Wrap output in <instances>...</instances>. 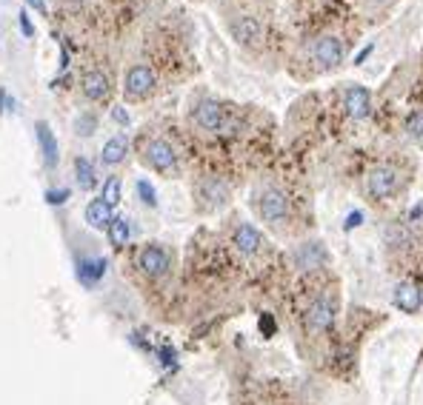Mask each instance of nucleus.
Returning <instances> with one entry per match:
<instances>
[{
    "instance_id": "nucleus-1",
    "label": "nucleus",
    "mask_w": 423,
    "mask_h": 405,
    "mask_svg": "<svg viewBox=\"0 0 423 405\" xmlns=\"http://www.w3.org/2000/svg\"><path fill=\"white\" fill-rule=\"evenodd\" d=\"M169 265H172V257H169V251L157 243H149L138 251V268L149 277V280H160L169 274Z\"/></svg>"
},
{
    "instance_id": "nucleus-2",
    "label": "nucleus",
    "mask_w": 423,
    "mask_h": 405,
    "mask_svg": "<svg viewBox=\"0 0 423 405\" xmlns=\"http://www.w3.org/2000/svg\"><path fill=\"white\" fill-rule=\"evenodd\" d=\"M155 86H157L155 72L149 66L138 63V66H132L129 72H126L123 92H126V98H129V100H143V98H149L155 92Z\"/></svg>"
},
{
    "instance_id": "nucleus-3",
    "label": "nucleus",
    "mask_w": 423,
    "mask_h": 405,
    "mask_svg": "<svg viewBox=\"0 0 423 405\" xmlns=\"http://www.w3.org/2000/svg\"><path fill=\"white\" fill-rule=\"evenodd\" d=\"M143 160H146V166H152V168L160 171V174H169V171L178 168V154H175V149L169 146L166 140H160V138H155V140H149V143L143 146Z\"/></svg>"
},
{
    "instance_id": "nucleus-4",
    "label": "nucleus",
    "mask_w": 423,
    "mask_h": 405,
    "mask_svg": "<svg viewBox=\"0 0 423 405\" xmlns=\"http://www.w3.org/2000/svg\"><path fill=\"white\" fill-rule=\"evenodd\" d=\"M366 192L369 197L375 200H384V197H392L398 192V171L389 168V166H375L366 177Z\"/></svg>"
},
{
    "instance_id": "nucleus-5",
    "label": "nucleus",
    "mask_w": 423,
    "mask_h": 405,
    "mask_svg": "<svg viewBox=\"0 0 423 405\" xmlns=\"http://www.w3.org/2000/svg\"><path fill=\"white\" fill-rule=\"evenodd\" d=\"M258 211L266 223H272V226H278V223H283L289 217V200L280 189H263L261 200H258Z\"/></svg>"
},
{
    "instance_id": "nucleus-6",
    "label": "nucleus",
    "mask_w": 423,
    "mask_h": 405,
    "mask_svg": "<svg viewBox=\"0 0 423 405\" xmlns=\"http://www.w3.org/2000/svg\"><path fill=\"white\" fill-rule=\"evenodd\" d=\"M312 55L315 60L323 66V69H332V66H341L344 63V40L341 37H334V34H323L315 40V46H312Z\"/></svg>"
},
{
    "instance_id": "nucleus-7",
    "label": "nucleus",
    "mask_w": 423,
    "mask_h": 405,
    "mask_svg": "<svg viewBox=\"0 0 423 405\" xmlns=\"http://www.w3.org/2000/svg\"><path fill=\"white\" fill-rule=\"evenodd\" d=\"M197 197L203 203V208H223L229 203V186L223 183L221 177H203L197 186Z\"/></svg>"
},
{
    "instance_id": "nucleus-8",
    "label": "nucleus",
    "mask_w": 423,
    "mask_h": 405,
    "mask_svg": "<svg viewBox=\"0 0 423 405\" xmlns=\"http://www.w3.org/2000/svg\"><path fill=\"white\" fill-rule=\"evenodd\" d=\"M195 123L206 131H223L226 126V112L218 100H200L195 106Z\"/></svg>"
},
{
    "instance_id": "nucleus-9",
    "label": "nucleus",
    "mask_w": 423,
    "mask_h": 405,
    "mask_svg": "<svg viewBox=\"0 0 423 405\" xmlns=\"http://www.w3.org/2000/svg\"><path fill=\"white\" fill-rule=\"evenodd\" d=\"M344 109L352 120H363L369 117L372 112V98H369V88L363 86H349L346 92H344Z\"/></svg>"
},
{
    "instance_id": "nucleus-10",
    "label": "nucleus",
    "mask_w": 423,
    "mask_h": 405,
    "mask_svg": "<svg viewBox=\"0 0 423 405\" xmlns=\"http://www.w3.org/2000/svg\"><path fill=\"white\" fill-rule=\"evenodd\" d=\"M334 323V305L329 297H318L306 311V326L312 331H329Z\"/></svg>"
},
{
    "instance_id": "nucleus-11",
    "label": "nucleus",
    "mask_w": 423,
    "mask_h": 405,
    "mask_svg": "<svg viewBox=\"0 0 423 405\" xmlns=\"http://www.w3.org/2000/svg\"><path fill=\"white\" fill-rule=\"evenodd\" d=\"M326 260H329V254H326L323 243H318V240L304 243V246L294 248V265H298L301 272H312V268H320Z\"/></svg>"
},
{
    "instance_id": "nucleus-12",
    "label": "nucleus",
    "mask_w": 423,
    "mask_h": 405,
    "mask_svg": "<svg viewBox=\"0 0 423 405\" xmlns=\"http://www.w3.org/2000/svg\"><path fill=\"white\" fill-rule=\"evenodd\" d=\"M80 88H83V95H86V100L100 103V100H106L109 92H112V80H109L103 72L95 69V72H86V74H83Z\"/></svg>"
},
{
    "instance_id": "nucleus-13",
    "label": "nucleus",
    "mask_w": 423,
    "mask_h": 405,
    "mask_svg": "<svg viewBox=\"0 0 423 405\" xmlns=\"http://www.w3.org/2000/svg\"><path fill=\"white\" fill-rule=\"evenodd\" d=\"M392 303L395 308H401L403 314H417L420 311V303H423V294L417 286L412 283H398L395 291H392Z\"/></svg>"
},
{
    "instance_id": "nucleus-14",
    "label": "nucleus",
    "mask_w": 423,
    "mask_h": 405,
    "mask_svg": "<svg viewBox=\"0 0 423 405\" xmlns=\"http://www.w3.org/2000/svg\"><path fill=\"white\" fill-rule=\"evenodd\" d=\"M37 143H40V152H44V163H46V168H55L58 166V157H60V152H58V140H55V131L49 128V123H44V120H37Z\"/></svg>"
},
{
    "instance_id": "nucleus-15",
    "label": "nucleus",
    "mask_w": 423,
    "mask_h": 405,
    "mask_svg": "<svg viewBox=\"0 0 423 405\" xmlns=\"http://www.w3.org/2000/svg\"><path fill=\"white\" fill-rule=\"evenodd\" d=\"M232 34L237 43H243V46H255V43L263 37V26L255 18H237V20H232Z\"/></svg>"
},
{
    "instance_id": "nucleus-16",
    "label": "nucleus",
    "mask_w": 423,
    "mask_h": 405,
    "mask_svg": "<svg viewBox=\"0 0 423 405\" xmlns=\"http://www.w3.org/2000/svg\"><path fill=\"white\" fill-rule=\"evenodd\" d=\"M235 248L246 257L258 254L261 251V232L255 226H249V223H240V226L235 229Z\"/></svg>"
},
{
    "instance_id": "nucleus-17",
    "label": "nucleus",
    "mask_w": 423,
    "mask_h": 405,
    "mask_svg": "<svg viewBox=\"0 0 423 405\" xmlns=\"http://www.w3.org/2000/svg\"><path fill=\"white\" fill-rule=\"evenodd\" d=\"M112 220H115L112 206H109L103 197H100V200H92V203L86 206V223H89L92 229H109Z\"/></svg>"
},
{
    "instance_id": "nucleus-18",
    "label": "nucleus",
    "mask_w": 423,
    "mask_h": 405,
    "mask_svg": "<svg viewBox=\"0 0 423 405\" xmlns=\"http://www.w3.org/2000/svg\"><path fill=\"white\" fill-rule=\"evenodd\" d=\"M126 152H129V140H126L123 134H115L112 140H106V146H103V152H100V160H103L106 166H117V163L126 160Z\"/></svg>"
},
{
    "instance_id": "nucleus-19",
    "label": "nucleus",
    "mask_w": 423,
    "mask_h": 405,
    "mask_svg": "<svg viewBox=\"0 0 423 405\" xmlns=\"http://www.w3.org/2000/svg\"><path fill=\"white\" fill-rule=\"evenodd\" d=\"M103 272H106V260H80V265H77V277H80V283L83 286H95L100 277H103Z\"/></svg>"
},
{
    "instance_id": "nucleus-20",
    "label": "nucleus",
    "mask_w": 423,
    "mask_h": 405,
    "mask_svg": "<svg viewBox=\"0 0 423 405\" xmlns=\"http://www.w3.org/2000/svg\"><path fill=\"white\" fill-rule=\"evenodd\" d=\"M74 174H77V183H80V189H95L98 186V177H95V166L86 160V157H77L74 160Z\"/></svg>"
},
{
    "instance_id": "nucleus-21",
    "label": "nucleus",
    "mask_w": 423,
    "mask_h": 405,
    "mask_svg": "<svg viewBox=\"0 0 423 405\" xmlns=\"http://www.w3.org/2000/svg\"><path fill=\"white\" fill-rule=\"evenodd\" d=\"M129 234H132L129 220H126V217H115L112 226H109V240H112V246H115V248H123L126 243H129Z\"/></svg>"
},
{
    "instance_id": "nucleus-22",
    "label": "nucleus",
    "mask_w": 423,
    "mask_h": 405,
    "mask_svg": "<svg viewBox=\"0 0 423 405\" xmlns=\"http://www.w3.org/2000/svg\"><path fill=\"white\" fill-rule=\"evenodd\" d=\"M406 131H409V138L423 140V109H415V112L406 117Z\"/></svg>"
},
{
    "instance_id": "nucleus-23",
    "label": "nucleus",
    "mask_w": 423,
    "mask_h": 405,
    "mask_svg": "<svg viewBox=\"0 0 423 405\" xmlns=\"http://www.w3.org/2000/svg\"><path fill=\"white\" fill-rule=\"evenodd\" d=\"M103 200L115 208L120 203V177H109L106 183H103Z\"/></svg>"
},
{
    "instance_id": "nucleus-24",
    "label": "nucleus",
    "mask_w": 423,
    "mask_h": 405,
    "mask_svg": "<svg viewBox=\"0 0 423 405\" xmlns=\"http://www.w3.org/2000/svg\"><path fill=\"white\" fill-rule=\"evenodd\" d=\"M95 128H98V117H95V114H89V112H86V114H80V117L74 120V131L80 134V138H89V134H92Z\"/></svg>"
},
{
    "instance_id": "nucleus-25",
    "label": "nucleus",
    "mask_w": 423,
    "mask_h": 405,
    "mask_svg": "<svg viewBox=\"0 0 423 405\" xmlns=\"http://www.w3.org/2000/svg\"><path fill=\"white\" fill-rule=\"evenodd\" d=\"M138 194H141V200H143L149 208L157 206V194H155V189H152L149 180H138Z\"/></svg>"
},
{
    "instance_id": "nucleus-26",
    "label": "nucleus",
    "mask_w": 423,
    "mask_h": 405,
    "mask_svg": "<svg viewBox=\"0 0 423 405\" xmlns=\"http://www.w3.org/2000/svg\"><path fill=\"white\" fill-rule=\"evenodd\" d=\"M66 197H69V189H58V192L52 189V192H46V203H52V206H60Z\"/></svg>"
},
{
    "instance_id": "nucleus-27",
    "label": "nucleus",
    "mask_w": 423,
    "mask_h": 405,
    "mask_svg": "<svg viewBox=\"0 0 423 405\" xmlns=\"http://www.w3.org/2000/svg\"><path fill=\"white\" fill-rule=\"evenodd\" d=\"M20 29H23V34L26 37H34V23H32V18H29V12H20Z\"/></svg>"
},
{
    "instance_id": "nucleus-28",
    "label": "nucleus",
    "mask_w": 423,
    "mask_h": 405,
    "mask_svg": "<svg viewBox=\"0 0 423 405\" xmlns=\"http://www.w3.org/2000/svg\"><path fill=\"white\" fill-rule=\"evenodd\" d=\"M360 223H363V211H352V214L346 217V223H344V229H346V232H352V229H358V226H360Z\"/></svg>"
},
{
    "instance_id": "nucleus-29",
    "label": "nucleus",
    "mask_w": 423,
    "mask_h": 405,
    "mask_svg": "<svg viewBox=\"0 0 423 405\" xmlns=\"http://www.w3.org/2000/svg\"><path fill=\"white\" fill-rule=\"evenodd\" d=\"M261 331H263L266 337L275 334V320H272V314H263V317H261Z\"/></svg>"
},
{
    "instance_id": "nucleus-30",
    "label": "nucleus",
    "mask_w": 423,
    "mask_h": 405,
    "mask_svg": "<svg viewBox=\"0 0 423 405\" xmlns=\"http://www.w3.org/2000/svg\"><path fill=\"white\" fill-rule=\"evenodd\" d=\"M112 120L120 123V126H129V114L123 112V106H115V109H112Z\"/></svg>"
},
{
    "instance_id": "nucleus-31",
    "label": "nucleus",
    "mask_w": 423,
    "mask_h": 405,
    "mask_svg": "<svg viewBox=\"0 0 423 405\" xmlns=\"http://www.w3.org/2000/svg\"><path fill=\"white\" fill-rule=\"evenodd\" d=\"M26 4H29L32 9H37L40 15H46V0H26Z\"/></svg>"
},
{
    "instance_id": "nucleus-32",
    "label": "nucleus",
    "mask_w": 423,
    "mask_h": 405,
    "mask_svg": "<svg viewBox=\"0 0 423 405\" xmlns=\"http://www.w3.org/2000/svg\"><path fill=\"white\" fill-rule=\"evenodd\" d=\"M372 49H375V46H366V49H363V52H360V55L355 58V66H360V63H363V60H366V58L372 55Z\"/></svg>"
},
{
    "instance_id": "nucleus-33",
    "label": "nucleus",
    "mask_w": 423,
    "mask_h": 405,
    "mask_svg": "<svg viewBox=\"0 0 423 405\" xmlns=\"http://www.w3.org/2000/svg\"><path fill=\"white\" fill-rule=\"evenodd\" d=\"M420 214H423V206H415V208H412V220L420 217Z\"/></svg>"
}]
</instances>
